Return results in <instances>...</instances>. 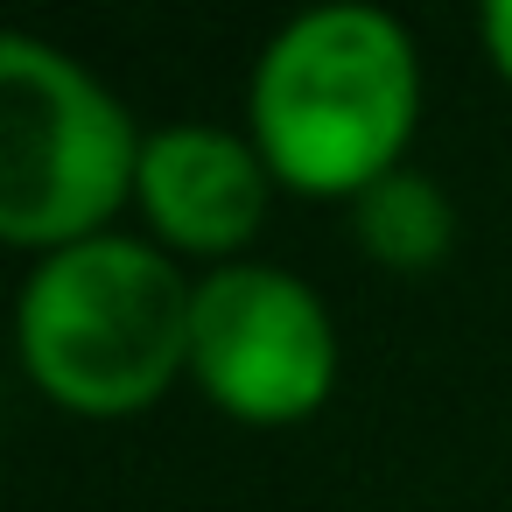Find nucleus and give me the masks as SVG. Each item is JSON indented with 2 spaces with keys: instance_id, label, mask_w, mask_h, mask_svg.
Listing matches in <instances>:
<instances>
[{
  "instance_id": "7ed1b4c3",
  "label": "nucleus",
  "mask_w": 512,
  "mask_h": 512,
  "mask_svg": "<svg viewBox=\"0 0 512 512\" xmlns=\"http://www.w3.org/2000/svg\"><path fill=\"white\" fill-rule=\"evenodd\" d=\"M148 134L127 99L43 36H0V239L43 260L113 232Z\"/></svg>"
},
{
  "instance_id": "f03ea898",
  "label": "nucleus",
  "mask_w": 512,
  "mask_h": 512,
  "mask_svg": "<svg viewBox=\"0 0 512 512\" xmlns=\"http://www.w3.org/2000/svg\"><path fill=\"white\" fill-rule=\"evenodd\" d=\"M197 274L155 239L99 232L29 260L15 295V358L29 386L78 421H134L190 379Z\"/></svg>"
},
{
  "instance_id": "20e7f679",
  "label": "nucleus",
  "mask_w": 512,
  "mask_h": 512,
  "mask_svg": "<svg viewBox=\"0 0 512 512\" xmlns=\"http://www.w3.org/2000/svg\"><path fill=\"white\" fill-rule=\"evenodd\" d=\"M337 316L330 302L274 260H225L197 274L190 302V386L246 421V428H295L330 407L337 393Z\"/></svg>"
},
{
  "instance_id": "0eeeda50",
  "label": "nucleus",
  "mask_w": 512,
  "mask_h": 512,
  "mask_svg": "<svg viewBox=\"0 0 512 512\" xmlns=\"http://www.w3.org/2000/svg\"><path fill=\"white\" fill-rule=\"evenodd\" d=\"M477 43H484L491 71L512 85V0H484L477 8Z\"/></svg>"
},
{
  "instance_id": "423d86ee",
  "label": "nucleus",
  "mask_w": 512,
  "mask_h": 512,
  "mask_svg": "<svg viewBox=\"0 0 512 512\" xmlns=\"http://www.w3.org/2000/svg\"><path fill=\"white\" fill-rule=\"evenodd\" d=\"M351 232L358 253L386 274H435L456 246V204L435 176L421 169H393L379 176L365 197H351Z\"/></svg>"
},
{
  "instance_id": "39448f33",
  "label": "nucleus",
  "mask_w": 512,
  "mask_h": 512,
  "mask_svg": "<svg viewBox=\"0 0 512 512\" xmlns=\"http://www.w3.org/2000/svg\"><path fill=\"white\" fill-rule=\"evenodd\" d=\"M274 169L253 148V134L211 127V120H169L141 148L134 211L148 218V239L162 253H197L211 267L246 260V246L267 225Z\"/></svg>"
},
{
  "instance_id": "f257e3e1",
  "label": "nucleus",
  "mask_w": 512,
  "mask_h": 512,
  "mask_svg": "<svg viewBox=\"0 0 512 512\" xmlns=\"http://www.w3.org/2000/svg\"><path fill=\"white\" fill-rule=\"evenodd\" d=\"M421 127L414 29L372 0L288 15L246 78V134L295 197H365L407 169Z\"/></svg>"
}]
</instances>
